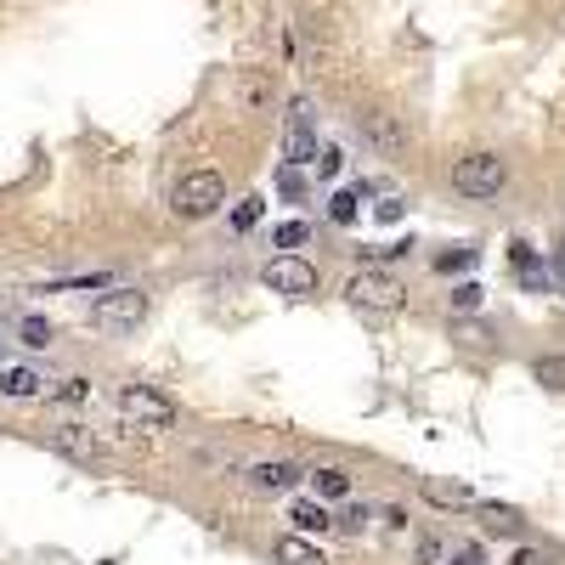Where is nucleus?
<instances>
[{
	"label": "nucleus",
	"instance_id": "1",
	"mask_svg": "<svg viewBox=\"0 0 565 565\" xmlns=\"http://www.w3.org/2000/svg\"><path fill=\"white\" fill-rule=\"evenodd\" d=\"M509 187V164L497 158V153H463L452 164V192L463 198H475V204H486V198H497Z\"/></svg>",
	"mask_w": 565,
	"mask_h": 565
},
{
	"label": "nucleus",
	"instance_id": "2",
	"mask_svg": "<svg viewBox=\"0 0 565 565\" xmlns=\"http://www.w3.org/2000/svg\"><path fill=\"white\" fill-rule=\"evenodd\" d=\"M221 204H226L221 170H187V176L176 181V192H170V210H176L181 221H210Z\"/></svg>",
	"mask_w": 565,
	"mask_h": 565
},
{
	"label": "nucleus",
	"instance_id": "3",
	"mask_svg": "<svg viewBox=\"0 0 565 565\" xmlns=\"http://www.w3.org/2000/svg\"><path fill=\"white\" fill-rule=\"evenodd\" d=\"M176 413H181V408H176L164 390H153V385H125V390H119V419H125L130 429H153V436H158V429L176 424Z\"/></svg>",
	"mask_w": 565,
	"mask_h": 565
},
{
	"label": "nucleus",
	"instance_id": "4",
	"mask_svg": "<svg viewBox=\"0 0 565 565\" xmlns=\"http://www.w3.org/2000/svg\"><path fill=\"white\" fill-rule=\"evenodd\" d=\"M345 301H351L362 317H396V311L408 306V294H402V283L385 278V272H356V278L345 283Z\"/></svg>",
	"mask_w": 565,
	"mask_h": 565
},
{
	"label": "nucleus",
	"instance_id": "5",
	"mask_svg": "<svg viewBox=\"0 0 565 565\" xmlns=\"http://www.w3.org/2000/svg\"><path fill=\"white\" fill-rule=\"evenodd\" d=\"M260 283L283 301H306V294H317V266L306 255H272L260 266Z\"/></svg>",
	"mask_w": 565,
	"mask_h": 565
},
{
	"label": "nucleus",
	"instance_id": "6",
	"mask_svg": "<svg viewBox=\"0 0 565 565\" xmlns=\"http://www.w3.org/2000/svg\"><path fill=\"white\" fill-rule=\"evenodd\" d=\"M148 317V294L142 289H103L91 301V322L96 328H114V334H125V328H137Z\"/></svg>",
	"mask_w": 565,
	"mask_h": 565
},
{
	"label": "nucleus",
	"instance_id": "7",
	"mask_svg": "<svg viewBox=\"0 0 565 565\" xmlns=\"http://www.w3.org/2000/svg\"><path fill=\"white\" fill-rule=\"evenodd\" d=\"M317 114H311V103L301 96V103H289V130H283V164H317Z\"/></svg>",
	"mask_w": 565,
	"mask_h": 565
},
{
	"label": "nucleus",
	"instance_id": "8",
	"mask_svg": "<svg viewBox=\"0 0 565 565\" xmlns=\"http://www.w3.org/2000/svg\"><path fill=\"white\" fill-rule=\"evenodd\" d=\"M301 463H289V458H266V463H255V470L244 475L255 492H294V486H301Z\"/></svg>",
	"mask_w": 565,
	"mask_h": 565
},
{
	"label": "nucleus",
	"instance_id": "9",
	"mask_svg": "<svg viewBox=\"0 0 565 565\" xmlns=\"http://www.w3.org/2000/svg\"><path fill=\"white\" fill-rule=\"evenodd\" d=\"M51 447H57L62 458H74V463H96V458H103V442H96L85 424H57V429H51Z\"/></svg>",
	"mask_w": 565,
	"mask_h": 565
},
{
	"label": "nucleus",
	"instance_id": "10",
	"mask_svg": "<svg viewBox=\"0 0 565 565\" xmlns=\"http://www.w3.org/2000/svg\"><path fill=\"white\" fill-rule=\"evenodd\" d=\"M419 492H424V504H436V509H452V515H463V509H475V504H481V497H475L470 486H463V481H442V475H429Z\"/></svg>",
	"mask_w": 565,
	"mask_h": 565
},
{
	"label": "nucleus",
	"instance_id": "11",
	"mask_svg": "<svg viewBox=\"0 0 565 565\" xmlns=\"http://www.w3.org/2000/svg\"><path fill=\"white\" fill-rule=\"evenodd\" d=\"M362 137H368L374 148H385V153H402L408 148V130L396 125L390 114H368V119H362Z\"/></svg>",
	"mask_w": 565,
	"mask_h": 565
},
{
	"label": "nucleus",
	"instance_id": "12",
	"mask_svg": "<svg viewBox=\"0 0 565 565\" xmlns=\"http://www.w3.org/2000/svg\"><path fill=\"white\" fill-rule=\"evenodd\" d=\"M475 520L492 531V538H520V531H526L520 509H509V504H475Z\"/></svg>",
	"mask_w": 565,
	"mask_h": 565
},
{
	"label": "nucleus",
	"instance_id": "13",
	"mask_svg": "<svg viewBox=\"0 0 565 565\" xmlns=\"http://www.w3.org/2000/svg\"><path fill=\"white\" fill-rule=\"evenodd\" d=\"M40 390H46V379L35 368H0V396H12V402H28Z\"/></svg>",
	"mask_w": 565,
	"mask_h": 565
},
{
	"label": "nucleus",
	"instance_id": "14",
	"mask_svg": "<svg viewBox=\"0 0 565 565\" xmlns=\"http://www.w3.org/2000/svg\"><path fill=\"white\" fill-rule=\"evenodd\" d=\"M272 560H278V565H328V560H322V554H317V549L301 538V531H289V538H278Z\"/></svg>",
	"mask_w": 565,
	"mask_h": 565
},
{
	"label": "nucleus",
	"instance_id": "15",
	"mask_svg": "<svg viewBox=\"0 0 565 565\" xmlns=\"http://www.w3.org/2000/svg\"><path fill=\"white\" fill-rule=\"evenodd\" d=\"M311 492L322 497V504H340V497L351 492V475H345V470H328V463H322V470H311Z\"/></svg>",
	"mask_w": 565,
	"mask_h": 565
},
{
	"label": "nucleus",
	"instance_id": "16",
	"mask_svg": "<svg viewBox=\"0 0 565 565\" xmlns=\"http://www.w3.org/2000/svg\"><path fill=\"white\" fill-rule=\"evenodd\" d=\"M294 531H301V538H306V531H328V526H334V515H328V504H294Z\"/></svg>",
	"mask_w": 565,
	"mask_h": 565
},
{
	"label": "nucleus",
	"instance_id": "17",
	"mask_svg": "<svg viewBox=\"0 0 565 565\" xmlns=\"http://www.w3.org/2000/svg\"><path fill=\"white\" fill-rule=\"evenodd\" d=\"M306 238H311V226H306V221H283V226L272 232V244H278L283 255H294V249H306Z\"/></svg>",
	"mask_w": 565,
	"mask_h": 565
},
{
	"label": "nucleus",
	"instance_id": "18",
	"mask_svg": "<svg viewBox=\"0 0 565 565\" xmlns=\"http://www.w3.org/2000/svg\"><path fill=\"white\" fill-rule=\"evenodd\" d=\"M531 374H538V385H549V390H565V356H538Z\"/></svg>",
	"mask_w": 565,
	"mask_h": 565
},
{
	"label": "nucleus",
	"instance_id": "19",
	"mask_svg": "<svg viewBox=\"0 0 565 565\" xmlns=\"http://www.w3.org/2000/svg\"><path fill=\"white\" fill-rule=\"evenodd\" d=\"M475 260H481V249H442V255H436V272L452 278V272H470Z\"/></svg>",
	"mask_w": 565,
	"mask_h": 565
},
{
	"label": "nucleus",
	"instance_id": "20",
	"mask_svg": "<svg viewBox=\"0 0 565 565\" xmlns=\"http://www.w3.org/2000/svg\"><path fill=\"white\" fill-rule=\"evenodd\" d=\"M17 334H23V345L46 351V345H51V322H46V317H23V322H17Z\"/></svg>",
	"mask_w": 565,
	"mask_h": 565
},
{
	"label": "nucleus",
	"instance_id": "21",
	"mask_svg": "<svg viewBox=\"0 0 565 565\" xmlns=\"http://www.w3.org/2000/svg\"><path fill=\"white\" fill-rule=\"evenodd\" d=\"M481 294H486L481 283H458V289L447 294V306H452V311H481Z\"/></svg>",
	"mask_w": 565,
	"mask_h": 565
},
{
	"label": "nucleus",
	"instance_id": "22",
	"mask_svg": "<svg viewBox=\"0 0 565 565\" xmlns=\"http://www.w3.org/2000/svg\"><path fill=\"white\" fill-rule=\"evenodd\" d=\"M356 204H362V192H334V198H328V215H334L340 226H351V221H356Z\"/></svg>",
	"mask_w": 565,
	"mask_h": 565
},
{
	"label": "nucleus",
	"instance_id": "23",
	"mask_svg": "<svg viewBox=\"0 0 565 565\" xmlns=\"http://www.w3.org/2000/svg\"><path fill=\"white\" fill-rule=\"evenodd\" d=\"M413 560H419V565H442V538H436V531H419Z\"/></svg>",
	"mask_w": 565,
	"mask_h": 565
},
{
	"label": "nucleus",
	"instance_id": "24",
	"mask_svg": "<svg viewBox=\"0 0 565 565\" xmlns=\"http://www.w3.org/2000/svg\"><path fill=\"white\" fill-rule=\"evenodd\" d=\"M260 210H266V204H260V198H244V204H238V210H232V232H249V226L260 221Z\"/></svg>",
	"mask_w": 565,
	"mask_h": 565
},
{
	"label": "nucleus",
	"instance_id": "25",
	"mask_svg": "<svg viewBox=\"0 0 565 565\" xmlns=\"http://www.w3.org/2000/svg\"><path fill=\"white\" fill-rule=\"evenodd\" d=\"M340 170H345V153H340V148H322V153H317V176L334 181Z\"/></svg>",
	"mask_w": 565,
	"mask_h": 565
},
{
	"label": "nucleus",
	"instance_id": "26",
	"mask_svg": "<svg viewBox=\"0 0 565 565\" xmlns=\"http://www.w3.org/2000/svg\"><path fill=\"white\" fill-rule=\"evenodd\" d=\"M520 283H526L531 294H543L554 278H549V266H543V260H531V266H520Z\"/></svg>",
	"mask_w": 565,
	"mask_h": 565
},
{
	"label": "nucleus",
	"instance_id": "27",
	"mask_svg": "<svg viewBox=\"0 0 565 565\" xmlns=\"http://www.w3.org/2000/svg\"><path fill=\"white\" fill-rule=\"evenodd\" d=\"M278 192H283V198H301V192H306V181H301L294 164H283V170H278Z\"/></svg>",
	"mask_w": 565,
	"mask_h": 565
},
{
	"label": "nucleus",
	"instance_id": "28",
	"mask_svg": "<svg viewBox=\"0 0 565 565\" xmlns=\"http://www.w3.org/2000/svg\"><path fill=\"white\" fill-rule=\"evenodd\" d=\"M57 396H62V402H91V379H62Z\"/></svg>",
	"mask_w": 565,
	"mask_h": 565
},
{
	"label": "nucleus",
	"instance_id": "29",
	"mask_svg": "<svg viewBox=\"0 0 565 565\" xmlns=\"http://www.w3.org/2000/svg\"><path fill=\"white\" fill-rule=\"evenodd\" d=\"M340 526H345V531L368 526V504H345V509H340Z\"/></svg>",
	"mask_w": 565,
	"mask_h": 565
},
{
	"label": "nucleus",
	"instance_id": "30",
	"mask_svg": "<svg viewBox=\"0 0 565 565\" xmlns=\"http://www.w3.org/2000/svg\"><path fill=\"white\" fill-rule=\"evenodd\" d=\"M549 278H554V289L565 294V249H554V255H549Z\"/></svg>",
	"mask_w": 565,
	"mask_h": 565
},
{
	"label": "nucleus",
	"instance_id": "31",
	"mask_svg": "<svg viewBox=\"0 0 565 565\" xmlns=\"http://www.w3.org/2000/svg\"><path fill=\"white\" fill-rule=\"evenodd\" d=\"M447 565H481V549H475V543L458 549V554H447Z\"/></svg>",
	"mask_w": 565,
	"mask_h": 565
},
{
	"label": "nucleus",
	"instance_id": "32",
	"mask_svg": "<svg viewBox=\"0 0 565 565\" xmlns=\"http://www.w3.org/2000/svg\"><path fill=\"white\" fill-rule=\"evenodd\" d=\"M374 215H379V221H402V198H385V204H379Z\"/></svg>",
	"mask_w": 565,
	"mask_h": 565
},
{
	"label": "nucleus",
	"instance_id": "33",
	"mask_svg": "<svg viewBox=\"0 0 565 565\" xmlns=\"http://www.w3.org/2000/svg\"><path fill=\"white\" fill-rule=\"evenodd\" d=\"M509 565H543V554L538 549H515V560Z\"/></svg>",
	"mask_w": 565,
	"mask_h": 565
}]
</instances>
